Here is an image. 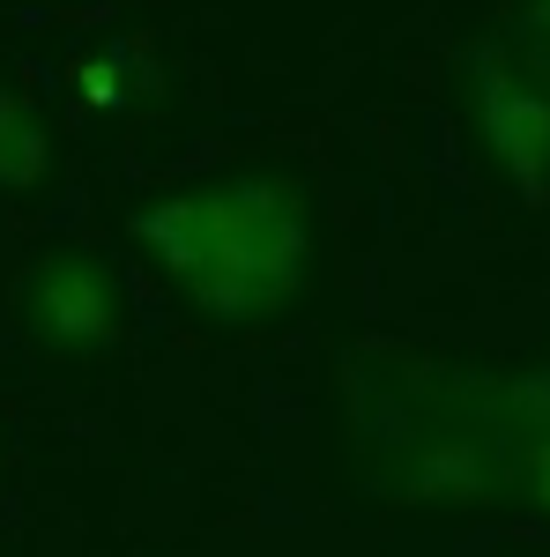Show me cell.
Listing matches in <instances>:
<instances>
[{"label": "cell", "instance_id": "cell-1", "mask_svg": "<svg viewBox=\"0 0 550 557\" xmlns=\"http://www.w3.org/2000/svg\"><path fill=\"white\" fill-rule=\"evenodd\" d=\"M134 238L157 246V260L216 320H254L305 275V201L276 178L171 194L134 215Z\"/></svg>", "mask_w": 550, "mask_h": 557}, {"label": "cell", "instance_id": "cell-2", "mask_svg": "<svg viewBox=\"0 0 550 557\" xmlns=\"http://www.w3.org/2000/svg\"><path fill=\"white\" fill-rule=\"evenodd\" d=\"M127 305H120V283L112 268H97L89 253H52L38 260V275L23 283V327L38 335L45 349L60 357H89L120 335Z\"/></svg>", "mask_w": 550, "mask_h": 557}, {"label": "cell", "instance_id": "cell-3", "mask_svg": "<svg viewBox=\"0 0 550 557\" xmlns=\"http://www.w3.org/2000/svg\"><path fill=\"white\" fill-rule=\"evenodd\" d=\"M476 120L491 157L536 194L550 178V89L528 83L506 52H476Z\"/></svg>", "mask_w": 550, "mask_h": 557}, {"label": "cell", "instance_id": "cell-4", "mask_svg": "<svg viewBox=\"0 0 550 557\" xmlns=\"http://www.w3.org/2000/svg\"><path fill=\"white\" fill-rule=\"evenodd\" d=\"M491 483H499V461L476 438H431L417 454V469H410L417 498H462V506H476V498H491Z\"/></svg>", "mask_w": 550, "mask_h": 557}, {"label": "cell", "instance_id": "cell-5", "mask_svg": "<svg viewBox=\"0 0 550 557\" xmlns=\"http://www.w3.org/2000/svg\"><path fill=\"white\" fill-rule=\"evenodd\" d=\"M45 172H52V134H45L38 104H30L23 89H0V186L23 194V186H38Z\"/></svg>", "mask_w": 550, "mask_h": 557}, {"label": "cell", "instance_id": "cell-6", "mask_svg": "<svg viewBox=\"0 0 550 557\" xmlns=\"http://www.w3.org/2000/svg\"><path fill=\"white\" fill-rule=\"evenodd\" d=\"M521 475H528V491L550 506V431H528L521 438Z\"/></svg>", "mask_w": 550, "mask_h": 557}, {"label": "cell", "instance_id": "cell-7", "mask_svg": "<svg viewBox=\"0 0 550 557\" xmlns=\"http://www.w3.org/2000/svg\"><path fill=\"white\" fill-rule=\"evenodd\" d=\"M521 38L536 45V52H550V0H536V8L521 15Z\"/></svg>", "mask_w": 550, "mask_h": 557}]
</instances>
